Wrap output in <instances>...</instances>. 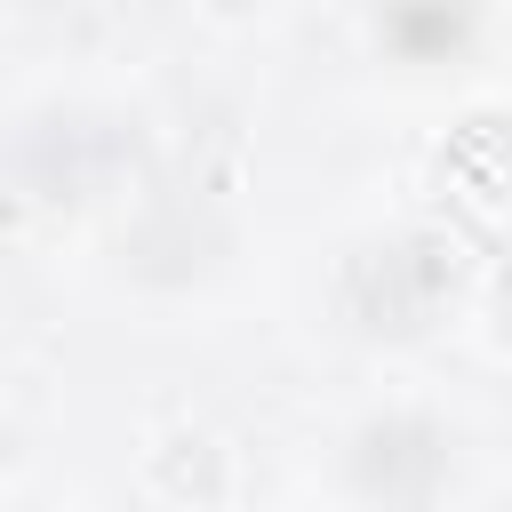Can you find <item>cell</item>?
<instances>
[{
  "label": "cell",
  "instance_id": "cell-2",
  "mask_svg": "<svg viewBox=\"0 0 512 512\" xmlns=\"http://www.w3.org/2000/svg\"><path fill=\"white\" fill-rule=\"evenodd\" d=\"M448 480V432L424 416H376L352 440V488L392 504V512H424Z\"/></svg>",
  "mask_w": 512,
  "mask_h": 512
},
{
  "label": "cell",
  "instance_id": "cell-4",
  "mask_svg": "<svg viewBox=\"0 0 512 512\" xmlns=\"http://www.w3.org/2000/svg\"><path fill=\"white\" fill-rule=\"evenodd\" d=\"M384 40H392L400 56H440V48L464 40V8H456V0H392Z\"/></svg>",
  "mask_w": 512,
  "mask_h": 512
},
{
  "label": "cell",
  "instance_id": "cell-3",
  "mask_svg": "<svg viewBox=\"0 0 512 512\" xmlns=\"http://www.w3.org/2000/svg\"><path fill=\"white\" fill-rule=\"evenodd\" d=\"M24 144H48V160H24V176H32L48 200H80V192H96V184L136 152V136H128L120 120H88V112H72V120H40Z\"/></svg>",
  "mask_w": 512,
  "mask_h": 512
},
{
  "label": "cell",
  "instance_id": "cell-1",
  "mask_svg": "<svg viewBox=\"0 0 512 512\" xmlns=\"http://www.w3.org/2000/svg\"><path fill=\"white\" fill-rule=\"evenodd\" d=\"M456 288V248H440V240H400V248H368L360 264H352V280H344V296H352V312H360V328H392V336H408V328H424L432 320V304Z\"/></svg>",
  "mask_w": 512,
  "mask_h": 512
}]
</instances>
